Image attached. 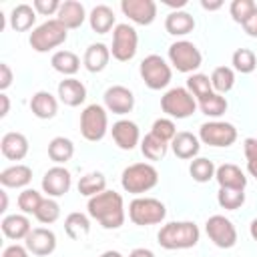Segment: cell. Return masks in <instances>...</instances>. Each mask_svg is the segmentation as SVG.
<instances>
[{"instance_id":"9a60e30c","label":"cell","mask_w":257,"mask_h":257,"mask_svg":"<svg viewBox=\"0 0 257 257\" xmlns=\"http://www.w3.org/2000/svg\"><path fill=\"white\" fill-rule=\"evenodd\" d=\"M122 14L141 26H149L157 18V2L155 0H122L120 2Z\"/></svg>"},{"instance_id":"f35d334b","label":"cell","mask_w":257,"mask_h":257,"mask_svg":"<svg viewBox=\"0 0 257 257\" xmlns=\"http://www.w3.org/2000/svg\"><path fill=\"white\" fill-rule=\"evenodd\" d=\"M231 64H233V70L241 74H251L257 66V56L251 48H237L231 56Z\"/></svg>"},{"instance_id":"f6af8a7d","label":"cell","mask_w":257,"mask_h":257,"mask_svg":"<svg viewBox=\"0 0 257 257\" xmlns=\"http://www.w3.org/2000/svg\"><path fill=\"white\" fill-rule=\"evenodd\" d=\"M243 153H245V159H247L249 175L257 179V139L255 137H249V139L243 141Z\"/></svg>"},{"instance_id":"2e32d148","label":"cell","mask_w":257,"mask_h":257,"mask_svg":"<svg viewBox=\"0 0 257 257\" xmlns=\"http://www.w3.org/2000/svg\"><path fill=\"white\" fill-rule=\"evenodd\" d=\"M26 249L36 257H46L56 249V235L48 227H34L24 239Z\"/></svg>"},{"instance_id":"7bdbcfd3","label":"cell","mask_w":257,"mask_h":257,"mask_svg":"<svg viewBox=\"0 0 257 257\" xmlns=\"http://www.w3.org/2000/svg\"><path fill=\"white\" fill-rule=\"evenodd\" d=\"M255 10H257V4H255L253 0H233L231 6H229L231 18H233L237 24H241V26L251 18V14H253Z\"/></svg>"},{"instance_id":"ba28073f","label":"cell","mask_w":257,"mask_h":257,"mask_svg":"<svg viewBox=\"0 0 257 257\" xmlns=\"http://www.w3.org/2000/svg\"><path fill=\"white\" fill-rule=\"evenodd\" d=\"M139 74H141L143 82L151 90L167 88L169 82H171V78H173L171 64L161 54H149V56H145L141 60V64H139Z\"/></svg>"},{"instance_id":"52a82bcc","label":"cell","mask_w":257,"mask_h":257,"mask_svg":"<svg viewBox=\"0 0 257 257\" xmlns=\"http://www.w3.org/2000/svg\"><path fill=\"white\" fill-rule=\"evenodd\" d=\"M108 133V110L104 104L92 102L80 112V135L88 143H98Z\"/></svg>"},{"instance_id":"60d3db41","label":"cell","mask_w":257,"mask_h":257,"mask_svg":"<svg viewBox=\"0 0 257 257\" xmlns=\"http://www.w3.org/2000/svg\"><path fill=\"white\" fill-rule=\"evenodd\" d=\"M44 201L42 193L36 191V189H24L20 195H18V207L24 215H34L40 207V203Z\"/></svg>"},{"instance_id":"8992f818","label":"cell","mask_w":257,"mask_h":257,"mask_svg":"<svg viewBox=\"0 0 257 257\" xmlns=\"http://www.w3.org/2000/svg\"><path fill=\"white\" fill-rule=\"evenodd\" d=\"M199 102L197 98L185 88V86H175L169 88L163 96H161V110L169 116V118H189L195 110H197Z\"/></svg>"},{"instance_id":"603a6c76","label":"cell","mask_w":257,"mask_h":257,"mask_svg":"<svg viewBox=\"0 0 257 257\" xmlns=\"http://www.w3.org/2000/svg\"><path fill=\"white\" fill-rule=\"evenodd\" d=\"M110 48L104 44V42H94L90 44L86 50H84V58H82V64L88 72L96 74V72H102L106 66H108V60H110Z\"/></svg>"},{"instance_id":"d6986e66","label":"cell","mask_w":257,"mask_h":257,"mask_svg":"<svg viewBox=\"0 0 257 257\" xmlns=\"http://www.w3.org/2000/svg\"><path fill=\"white\" fill-rule=\"evenodd\" d=\"M215 181L219 183V189H239L245 191L247 187V177L241 171V167L233 163H223L215 171Z\"/></svg>"},{"instance_id":"1f68e13d","label":"cell","mask_w":257,"mask_h":257,"mask_svg":"<svg viewBox=\"0 0 257 257\" xmlns=\"http://www.w3.org/2000/svg\"><path fill=\"white\" fill-rule=\"evenodd\" d=\"M74 155V143L66 137H54L48 143V157L50 161H54L56 165H64L72 159Z\"/></svg>"},{"instance_id":"5bb4252c","label":"cell","mask_w":257,"mask_h":257,"mask_svg":"<svg viewBox=\"0 0 257 257\" xmlns=\"http://www.w3.org/2000/svg\"><path fill=\"white\" fill-rule=\"evenodd\" d=\"M102 100H104V108L112 114H128L133 108H135V94L131 88L122 86V84H112L104 90L102 94Z\"/></svg>"},{"instance_id":"8d00e7d4","label":"cell","mask_w":257,"mask_h":257,"mask_svg":"<svg viewBox=\"0 0 257 257\" xmlns=\"http://www.w3.org/2000/svg\"><path fill=\"white\" fill-rule=\"evenodd\" d=\"M215 171H217L215 163L209 161V159H205V157H197L189 165V175L197 183H209L211 179H215Z\"/></svg>"},{"instance_id":"d590c367","label":"cell","mask_w":257,"mask_h":257,"mask_svg":"<svg viewBox=\"0 0 257 257\" xmlns=\"http://www.w3.org/2000/svg\"><path fill=\"white\" fill-rule=\"evenodd\" d=\"M187 90L197 98V102H201L203 98H207L213 90V84H211V76L203 74V72H195L187 78Z\"/></svg>"},{"instance_id":"681fc988","label":"cell","mask_w":257,"mask_h":257,"mask_svg":"<svg viewBox=\"0 0 257 257\" xmlns=\"http://www.w3.org/2000/svg\"><path fill=\"white\" fill-rule=\"evenodd\" d=\"M243 30H245L251 38H257V10H255V12L251 14V18L243 24Z\"/></svg>"},{"instance_id":"3957f363","label":"cell","mask_w":257,"mask_h":257,"mask_svg":"<svg viewBox=\"0 0 257 257\" xmlns=\"http://www.w3.org/2000/svg\"><path fill=\"white\" fill-rule=\"evenodd\" d=\"M157 183H159V171L151 163H133L120 173L122 189L137 197L155 189Z\"/></svg>"},{"instance_id":"f1b7e54d","label":"cell","mask_w":257,"mask_h":257,"mask_svg":"<svg viewBox=\"0 0 257 257\" xmlns=\"http://www.w3.org/2000/svg\"><path fill=\"white\" fill-rule=\"evenodd\" d=\"M10 28L14 32H26L34 26L36 22V10L34 6L30 4H16L12 10H10ZM34 30V28H32Z\"/></svg>"},{"instance_id":"cb8c5ba5","label":"cell","mask_w":257,"mask_h":257,"mask_svg":"<svg viewBox=\"0 0 257 257\" xmlns=\"http://www.w3.org/2000/svg\"><path fill=\"white\" fill-rule=\"evenodd\" d=\"M30 110L36 118L50 120L58 112V98L54 94H50L48 90H38L30 98Z\"/></svg>"},{"instance_id":"ee69618b","label":"cell","mask_w":257,"mask_h":257,"mask_svg":"<svg viewBox=\"0 0 257 257\" xmlns=\"http://www.w3.org/2000/svg\"><path fill=\"white\" fill-rule=\"evenodd\" d=\"M177 133H179V131H177V124H175V120L169 118V116L157 118V120L153 122V126H151V135H155L157 139H161V141H165V143H171Z\"/></svg>"},{"instance_id":"277c9868","label":"cell","mask_w":257,"mask_h":257,"mask_svg":"<svg viewBox=\"0 0 257 257\" xmlns=\"http://www.w3.org/2000/svg\"><path fill=\"white\" fill-rule=\"evenodd\" d=\"M66 38H68V28L60 20L50 18V20L38 24L30 32L28 42H30V46H32L34 52H40L42 54V52H50V50L58 48L60 44L66 42Z\"/></svg>"},{"instance_id":"7a4b0ae2","label":"cell","mask_w":257,"mask_h":257,"mask_svg":"<svg viewBox=\"0 0 257 257\" xmlns=\"http://www.w3.org/2000/svg\"><path fill=\"white\" fill-rule=\"evenodd\" d=\"M201 231L193 221H171L161 227L157 233V241L163 249L179 251V249H191L199 243Z\"/></svg>"},{"instance_id":"f546056e","label":"cell","mask_w":257,"mask_h":257,"mask_svg":"<svg viewBox=\"0 0 257 257\" xmlns=\"http://www.w3.org/2000/svg\"><path fill=\"white\" fill-rule=\"evenodd\" d=\"M50 64L56 72L64 74V78H70L78 72L80 68V58L72 50H56L50 58Z\"/></svg>"},{"instance_id":"f907efd6","label":"cell","mask_w":257,"mask_h":257,"mask_svg":"<svg viewBox=\"0 0 257 257\" xmlns=\"http://www.w3.org/2000/svg\"><path fill=\"white\" fill-rule=\"evenodd\" d=\"M221 6H223V0H201V8L203 10H209V12L219 10Z\"/></svg>"},{"instance_id":"bcb514c9","label":"cell","mask_w":257,"mask_h":257,"mask_svg":"<svg viewBox=\"0 0 257 257\" xmlns=\"http://www.w3.org/2000/svg\"><path fill=\"white\" fill-rule=\"evenodd\" d=\"M60 4H62V2H58V0H34V2H32L36 14H40V16H52V14H58Z\"/></svg>"},{"instance_id":"30bf717a","label":"cell","mask_w":257,"mask_h":257,"mask_svg":"<svg viewBox=\"0 0 257 257\" xmlns=\"http://www.w3.org/2000/svg\"><path fill=\"white\" fill-rule=\"evenodd\" d=\"M139 50V34L133 24L120 22L112 30V44H110V54L118 62H128L135 58Z\"/></svg>"},{"instance_id":"e0dca14e","label":"cell","mask_w":257,"mask_h":257,"mask_svg":"<svg viewBox=\"0 0 257 257\" xmlns=\"http://www.w3.org/2000/svg\"><path fill=\"white\" fill-rule=\"evenodd\" d=\"M110 135H112V141L118 149L122 151H133L137 145H141V131H139V124L128 120V118H120L112 124L110 128Z\"/></svg>"},{"instance_id":"816d5d0a","label":"cell","mask_w":257,"mask_h":257,"mask_svg":"<svg viewBox=\"0 0 257 257\" xmlns=\"http://www.w3.org/2000/svg\"><path fill=\"white\" fill-rule=\"evenodd\" d=\"M8 110H10V98L6 92H0V116L4 118L8 114Z\"/></svg>"},{"instance_id":"ab89813d","label":"cell","mask_w":257,"mask_h":257,"mask_svg":"<svg viewBox=\"0 0 257 257\" xmlns=\"http://www.w3.org/2000/svg\"><path fill=\"white\" fill-rule=\"evenodd\" d=\"M217 203L225 211H235V209H239L245 203V191H239V189H219Z\"/></svg>"},{"instance_id":"ac0fdd59","label":"cell","mask_w":257,"mask_h":257,"mask_svg":"<svg viewBox=\"0 0 257 257\" xmlns=\"http://www.w3.org/2000/svg\"><path fill=\"white\" fill-rule=\"evenodd\" d=\"M32 181V169L28 165L16 163L0 171V185L4 189H28Z\"/></svg>"},{"instance_id":"74e56055","label":"cell","mask_w":257,"mask_h":257,"mask_svg":"<svg viewBox=\"0 0 257 257\" xmlns=\"http://www.w3.org/2000/svg\"><path fill=\"white\" fill-rule=\"evenodd\" d=\"M211 84H213V90L219 94L229 92L235 86V70L231 66H217L211 72Z\"/></svg>"},{"instance_id":"836d02e7","label":"cell","mask_w":257,"mask_h":257,"mask_svg":"<svg viewBox=\"0 0 257 257\" xmlns=\"http://www.w3.org/2000/svg\"><path fill=\"white\" fill-rule=\"evenodd\" d=\"M167 151H169V143L157 139L151 133L145 135V139H141V153L147 161H161V159H165Z\"/></svg>"},{"instance_id":"7c38bea8","label":"cell","mask_w":257,"mask_h":257,"mask_svg":"<svg viewBox=\"0 0 257 257\" xmlns=\"http://www.w3.org/2000/svg\"><path fill=\"white\" fill-rule=\"evenodd\" d=\"M205 233L219 249H231L237 245V229L225 215H211L205 223Z\"/></svg>"},{"instance_id":"b9f144b4","label":"cell","mask_w":257,"mask_h":257,"mask_svg":"<svg viewBox=\"0 0 257 257\" xmlns=\"http://www.w3.org/2000/svg\"><path fill=\"white\" fill-rule=\"evenodd\" d=\"M34 217L42 223V225H52L54 221H58L60 217V205L52 199V197H44V201L40 203L38 211L34 213Z\"/></svg>"},{"instance_id":"83f0119b","label":"cell","mask_w":257,"mask_h":257,"mask_svg":"<svg viewBox=\"0 0 257 257\" xmlns=\"http://www.w3.org/2000/svg\"><path fill=\"white\" fill-rule=\"evenodd\" d=\"M193 28H195V18L185 10H173L165 18V30L171 36H185L193 32Z\"/></svg>"},{"instance_id":"6f0895ef","label":"cell","mask_w":257,"mask_h":257,"mask_svg":"<svg viewBox=\"0 0 257 257\" xmlns=\"http://www.w3.org/2000/svg\"><path fill=\"white\" fill-rule=\"evenodd\" d=\"M100 257H122V253H118V251H114V249H108V251L100 253Z\"/></svg>"},{"instance_id":"ffe728a7","label":"cell","mask_w":257,"mask_h":257,"mask_svg":"<svg viewBox=\"0 0 257 257\" xmlns=\"http://www.w3.org/2000/svg\"><path fill=\"white\" fill-rule=\"evenodd\" d=\"M58 100L66 106H80L86 100V86L78 78L70 76L58 82Z\"/></svg>"},{"instance_id":"9f6ffc18","label":"cell","mask_w":257,"mask_h":257,"mask_svg":"<svg viewBox=\"0 0 257 257\" xmlns=\"http://www.w3.org/2000/svg\"><path fill=\"white\" fill-rule=\"evenodd\" d=\"M0 197H2V207H0V213H4V211H6V207H8V195H6V191H4V189L0 191Z\"/></svg>"},{"instance_id":"4316f807","label":"cell","mask_w":257,"mask_h":257,"mask_svg":"<svg viewBox=\"0 0 257 257\" xmlns=\"http://www.w3.org/2000/svg\"><path fill=\"white\" fill-rule=\"evenodd\" d=\"M88 24H90L92 32H96V34H106V32L114 30L116 18H114L112 8L106 4H96L88 14Z\"/></svg>"},{"instance_id":"6da1fadb","label":"cell","mask_w":257,"mask_h":257,"mask_svg":"<svg viewBox=\"0 0 257 257\" xmlns=\"http://www.w3.org/2000/svg\"><path fill=\"white\" fill-rule=\"evenodd\" d=\"M86 211L90 219H94L102 229H108V231L122 227L126 219L122 195L116 191H108V189L90 197L86 203Z\"/></svg>"},{"instance_id":"44dd1931","label":"cell","mask_w":257,"mask_h":257,"mask_svg":"<svg viewBox=\"0 0 257 257\" xmlns=\"http://www.w3.org/2000/svg\"><path fill=\"white\" fill-rule=\"evenodd\" d=\"M171 149L177 159H183V161L197 159V155L201 151V141L197 135H193L189 131H179L175 135V139L171 141Z\"/></svg>"},{"instance_id":"7402d4cb","label":"cell","mask_w":257,"mask_h":257,"mask_svg":"<svg viewBox=\"0 0 257 257\" xmlns=\"http://www.w3.org/2000/svg\"><path fill=\"white\" fill-rule=\"evenodd\" d=\"M28 149H30L28 139L22 133H16V131L6 133L0 141V151L8 161H22L28 155Z\"/></svg>"},{"instance_id":"7dc6e473","label":"cell","mask_w":257,"mask_h":257,"mask_svg":"<svg viewBox=\"0 0 257 257\" xmlns=\"http://www.w3.org/2000/svg\"><path fill=\"white\" fill-rule=\"evenodd\" d=\"M14 80V74H12V68L6 64V62H0V90L4 92Z\"/></svg>"},{"instance_id":"11a10c76","label":"cell","mask_w":257,"mask_h":257,"mask_svg":"<svg viewBox=\"0 0 257 257\" xmlns=\"http://www.w3.org/2000/svg\"><path fill=\"white\" fill-rule=\"evenodd\" d=\"M249 233H251L253 241H257V217L251 221V225H249Z\"/></svg>"},{"instance_id":"9c48e42d","label":"cell","mask_w":257,"mask_h":257,"mask_svg":"<svg viewBox=\"0 0 257 257\" xmlns=\"http://www.w3.org/2000/svg\"><path fill=\"white\" fill-rule=\"evenodd\" d=\"M167 56H169V64L183 74H195V70L203 64V54L191 40L173 42L167 50Z\"/></svg>"},{"instance_id":"5b68a950","label":"cell","mask_w":257,"mask_h":257,"mask_svg":"<svg viewBox=\"0 0 257 257\" xmlns=\"http://www.w3.org/2000/svg\"><path fill=\"white\" fill-rule=\"evenodd\" d=\"M167 217V207L155 197H135L128 203V219L139 227L159 225Z\"/></svg>"},{"instance_id":"d4e9b609","label":"cell","mask_w":257,"mask_h":257,"mask_svg":"<svg viewBox=\"0 0 257 257\" xmlns=\"http://www.w3.org/2000/svg\"><path fill=\"white\" fill-rule=\"evenodd\" d=\"M2 233L12 239V241H20V239H26L28 233L32 231V225H30V219L28 215L24 213H14V215H4L2 223Z\"/></svg>"},{"instance_id":"c3c4849f","label":"cell","mask_w":257,"mask_h":257,"mask_svg":"<svg viewBox=\"0 0 257 257\" xmlns=\"http://www.w3.org/2000/svg\"><path fill=\"white\" fill-rule=\"evenodd\" d=\"M2 257H30V251L26 249V245L14 243V245H8V247L4 249Z\"/></svg>"},{"instance_id":"8fae6325","label":"cell","mask_w":257,"mask_h":257,"mask_svg":"<svg viewBox=\"0 0 257 257\" xmlns=\"http://www.w3.org/2000/svg\"><path fill=\"white\" fill-rule=\"evenodd\" d=\"M199 141L209 147L227 149L237 141V128L227 120H209L199 126Z\"/></svg>"},{"instance_id":"484cf974","label":"cell","mask_w":257,"mask_h":257,"mask_svg":"<svg viewBox=\"0 0 257 257\" xmlns=\"http://www.w3.org/2000/svg\"><path fill=\"white\" fill-rule=\"evenodd\" d=\"M86 10L80 2L76 0H64L60 4V10L56 14V20H60L68 30H74V28H80L86 20Z\"/></svg>"},{"instance_id":"f5cc1de1","label":"cell","mask_w":257,"mask_h":257,"mask_svg":"<svg viewBox=\"0 0 257 257\" xmlns=\"http://www.w3.org/2000/svg\"><path fill=\"white\" fill-rule=\"evenodd\" d=\"M128 257H155V253L151 249H147V247H137V249H133L128 253Z\"/></svg>"},{"instance_id":"4fadbf2b","label":"cell","mask_w":257,"mask_h":257,"mask_svg":"<svg viewBox=\"0 0 257 257\" xmlns=\"http://www.w3.org/2000/svg\"><path fill=\"white\" fill-rule=\"evenodd\" d=\"M40 185H42V193H46L48 197L56 199V197H62V195H66L70 191V187H72V175H70V171L66 167L54 165V167H50L44 173Z\"/></svg>"},{"instance_id":"4dcf8cb0","label":"cell","mask_w":257,"mask_h":257,"mask_svg":"<svg viewBox=\"0 0 257 257\" xmlns=\"http://www.w3.org/2000/svg\"><path fill=\"white\" fill-rule=\"evenodd\" d=\"M90 231V217L80 213V211H74V213H68L66 219H64V233L72 239V241H78L82 237H86Z\"/></svg>"},{"instance_id":"e575fe53","label":"cell","mask_w":257,"mask_h":257,"mask_svg":"<svg viewBox=\"0 0 257 257\" xmlns=\"http://www.w3.org/2000/svg\"><path fill=\"white\" fill-rule=\"evenodd\" d=\"M227 106H229L227 98H225L223 94H219V92H211L207 98H203V100L199 102L201 112H203L205 116L213 118V120H217L219 116H223V114L227 112Z\"/></svg>"},{"instance_id":"d6a6232c","label":"cell","mask_w":257,"mask_h":257,"mask_svg":"<svg viewBox=\"0 0 257 257\" xmlns=\"http://www.w3.org/2000/svg\"><path fill=\"white\" fill-rule=\"evenodd\" d=\"M78 193L84 195V197H94L102 191H106V177L100 173V171H92V173H86L80 177L78 181Z\"/></svg>"},{"instance_id":"db71d44e","label":"cell","mask_w":257,"mask_h":257,"mask_svg":"<svg viewBox=\"0 0 257 257\" xmlns=\"http://www.w3.org/2000/svg\"><path fill=\"white\" fill-rule=\"evenodd\" d=\"M165 4H167V6H171V8L181 10L183 6H187V0H177V2H175V0H165Z\"/></svg>"}]
</instances>
